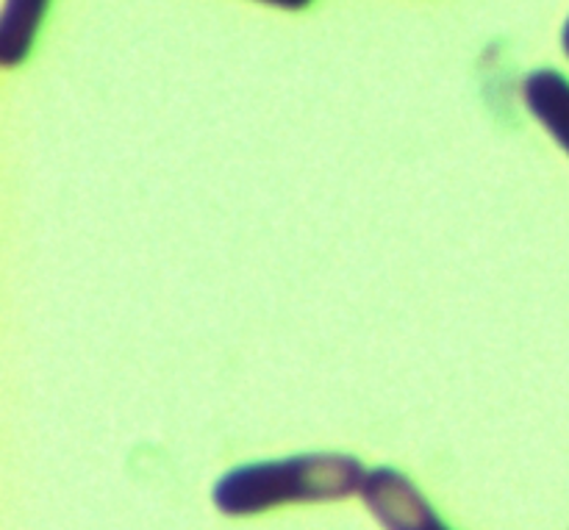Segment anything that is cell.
Returning <instances> with one entry per match:
<instances>
[{
  "label": "cell",
  "instance_id": "6da1fadb",
  "mask_svg": "<svg viewBox=\"0 0 569 530\" xmlns=\"http://www.w3.org/2000/svg\"><path fill=\"white\" fill-rule=\"evenodd\" d=\"M365 467L345 453H300L228 470L211 489L217 511L253 517L289 503H337L365 487Z\"/></svg>",
  "mask_w": 569,
  "mask_h": 530
},
{
  "label": "cell",
  "instance_id": "7a4b0ae2",
  "mask_svg": "<svg viewBox=\"0 0 569 530\" xmlns=\"http://www.w3.org/2000/svg\"><path fill=\"white\" fill-rule=\"evenodd\" d=\"M361 500L387 530H450L415 481L395 467H376L367 472Z\"/></svg>",
  "mask_w": 569,
  "mask_h": 530
},
{
  "label": "cell",
  "instance_id": "3957f363",
  "mask_svg": "<svg viewBox=\"0 0 569 530\" xmlns=\"http://www.w3.org/2000/svg\"><path fill=\"white\" fill-rule=\"evenodd\" d=\"M522 100L528 111L548 128L550 137L569 153V78L542 67L522 81Z\"/></svg>",
  "mask_w": 569,
  "mask_h": 530
},
{
  "label": "cell",
  "instance_id": "277c9868",
  "mask_svg": "<svg viewBox=\"0 0 569 530\" xmlns=\"http://www.w3.org/2000/svg\"><path fill=\"white\" fill-rule=\"evenodd\" d=\"M50 0H6L0 11V64L17 67L28 59Z\"/></svg>",
  "mask_w": 569,
  "mask_h": 530
},
{
  "label": "cell",
  "instance_id": "5b68a950",
  "mask_svg": "<svg viewBox=\"0 0 569 530\" xmlns=\"http://www.w3.org/2000/svg\"><path fill=\"white\" fill-rule=\"evenodd\" d=\"M259 3H270V6H278V9L298 11V9H306V6H309L311 0H259Z\"/></svg>",
  "mask_w": 569,
  "mask_h": 530
},
{
  "label": "cell",
  "instance_id": "8992f818",
  "mask_svg": "<svg viewBox=\"0 0 569 530\" xmlns=\"http://www.w3.org/2000/svg\"><path fill=\"white\" fill-rule=\"evenodd\" d=\"M561 48H565V53H567V59H569V17H567V22H565V31H561Z\"/></svg>",
  "mask_w": 569,
  "mask_h": 530
}]
</instances>
